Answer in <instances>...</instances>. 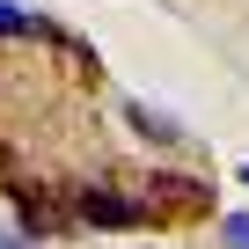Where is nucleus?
I'll use <instances>...</instances> for the list:
<instances>
[{
  "label": "nucleus",
  "mask_w": 249,
  "mask_h": 249,
  "mask_svg": "<svg viewBox=\"0 0 249 249\" xmlns=\"http://www.w3.org/2000/svg\"><path fill=\"white\" fill-rule=\"evenodd\" d=\"M44 22L30 15V8H15V0H0V37H37Z\"/></svg>",
  "instance_id": "2"
},
{
  "label": "nucleus",
  "mask_w": 249,
  "mask_h": 249,
  "mask_svg": "<svg viewBox=\"0 0 249 249\" xmlns=\"http://www.w3.org/2000/svg\"><path fill=\"white\" fill-rule=\"evenodd\" d=\"M66 220L73 227H95V234H124V227H140L147 213H140V198H117V191H73Z\"/></svg>",
  "instance_id": "1"
},
{
  "label": "nucleus",
  "mask_w": 249,
  "mask_h": 249,
  "mask_svg": "<svg viewBox=\"0 0 249 249\" xmlns=\"http://www.w3.org/2000/svg\"><path fill=\"white\" fill-rule=\"evenodd\" d=\"M242 183H249V169H242Z\"/></svg>",
  "instance_id": "4"
},
{
  "label": "nucleus",
  "mask_w": 249,
  "mask_h": 249,
  "mask_svg": "<svg viewBox=\"0 0 249 249\" xmlns=\"http://www.w3.org/2000/svg\"><path fill=\"white\" fill-rule=\"evenodd\" d=\"M220 242H227V249H249V213H227V220H220Z\"/></svg>",
  "instance_id": "3"
}]
</instances>
